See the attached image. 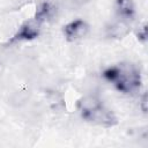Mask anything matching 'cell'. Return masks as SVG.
Instances as JSON below:
<instances>
[{
	"label": "cell",
	"mask_w": 148,
	"mask_h": 148,
	"mask_svg": "<svg viewBox=\"0 0 148 148\" xmlns=\"http://www.w3.org/2000/svg\"><path fill=\"white\" fill-rule=\"evenodd\" d=\"M105 81L121 94H134L140 90L142 77L140 69L132 64H119L105 68L102 73Z\"/></svg>",
	"instance_id": "1"
},
{
	"label": "cell",
	"mask_w": 148,
	"mask_h": 148,
	"mask_svg": "<svg viewBox=\"0 0 148 148\" xmlns=\"http://www.w3.org/2000/svg\"><path fill=\"white\" fill-rule=\"evenodd\" d=\"M42 27H43V24H40L34 17H31L29 20H25L24 22H22L20 24V27L14 32V35L10 37L8 43L14 44V43L34 40V39L39 37V35L42 32Z\"/></svg>",
	"instance_id": "2"
},
{
	"label": "cell",
	"mask_w": 148,
	"mask_h": 148,
	"mask_svg": "<svg viewBox=\"0 0 148 148\" xmlns=\"http://www.w3.org/2000/svg\"><path fill=\"white\" fill-rule=\"evenodd\" d=\"M90 27L87 21L82 18H75L69 21L62 27V34L67 42H77L83 39L89 34Z\"/></svg>",
	"instance_id": "3"
},
{
	"label": "cell",
	"mask_w": 148,
	"mask_h": 148,
	"mask_svg": "<svg viewBox=\"0 0 148 148\" xmlns=\"http://www.w3.org/2000/svg\"><path fill=\"white\" fill-rule=\"evenodd\" d=\"M82 119L87 123L103 126V127H112L118 123L116 114L110 109H108L104 104L97 108L96 110H94L92 112H90L89 114H87Z\"/></svg>",
	"instance_id": "4"
},
{
	"label": "cell",
	"mask_w": 148,
	"mask_h": 148,
	"mask_svg": "<svg viewBox=\"0 0 148 148\" xmlns=\"http://www.w3.org/2000/svg\"><path fill=\"white\" fill-rule=\"evenodd\" d=\"M58 12H59L58 0H39L32 17L36 18L40 24H45L52 21L58 15Z\"/></svg>",
	"instance_id": "5"
},
{
	"label": "cell",
	"mask_w": 148,
	"mask_h": 148,
	"mask_svg": "<svg viewBox=\"0 0 148 148\" xmlns=\"http://www.w3.org/2000/svg\"><path fill=\"white\" fill-rule=\"evenodd\" d=\"M130 22L118 18L117 21H113L105 27V36L111 39H121L130 34Z\"/></svg>",
	"instance_id": "6"
},
{
	"label": "cell",
	"mask_w": 148,
	"mask_h": 148,
	"mask_svg": "<svg viewBox=\"0 0 148 148\" xmlns=\"http://www.w3.org/2000/svg\"><path fill=\"white\" fill-rule=\"evenodd\" d=\"M101 105H103V102L101 101V98L91 94L82 96L76 103V108H77V111L81 118H84L87 114H89L90 112L99 108Z\"/></svg>",
	"instance_id": "7"
},
{
	"label": "cell",
	"mask_w": 148,
	"mask_h": 148,
	"mask_svg": "<svg viewBox=\"0 0 148 148\" xmlns=\"http://www.w3.org/2000/svg\"><path fill=\"white\" fill-rule=\"evenodd\" d=\"M114 12L118 18L128 22L134 20L136 14L134 0H114Z\"/></svg>",
	"instance_id": "8"
},
{
	"label": "cell",
	"mask_w": 148,
	"mask_h": 148,
	"mask_svg": "<svg viewBox=\"0 0 148 148\" xmlns=\"http://www.w3.org/2000/svg\"><path fill=\"white\" fill-rule=\"evenodd\" d=\"M136 38L142 44H145L147 42V24L146 23L141 24L138 28V30H136Z\"/></svg>",
	"instance_id": "9"
},
{
	"label": "cell",
	"mask_w": 148,
	"mask_h": 148,
	"mask_svg": "<svg viewBox=\"0 0 148 148\" xmlns=\"http://www.w3.org/2000/svg\"><path fill=\"white\" fill-rule=\"evenodd\" d=\"M139 108L143 113H147V94L143 92L139 98Z\"/></svg>",
	"instance_id": "10"
},
{
	"label": "cell",
	"mask_w": 148,
	"mask_h": 148,
	"mask_svg": "<svg viewBox=\"0 0 148 148\" xmlns=\"http://www.w3.org/2000/svg\"><path fill=\"white\" fill-rule=\"evenodd\" d=\"M68 2L73 6V7H83L87 3L90 2V0H68Z\"/></svg>",
	"instance_id": "11"
},
{
	"label": "cell",
	"mask_w": 148,
	"mask_h": 148,
	"mask_svg": "<svg viewBox=\"0 0 148 148\" xmlns=\"http://www.w3.org/2000/svg\"><path fill=\"white\" fill-rule=\"evenodd\" d=\"M0 72H1V64H0Z\"/></svg>",
	"instance_id": "12"
}]
</instances>
